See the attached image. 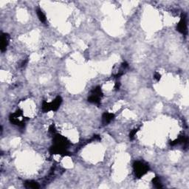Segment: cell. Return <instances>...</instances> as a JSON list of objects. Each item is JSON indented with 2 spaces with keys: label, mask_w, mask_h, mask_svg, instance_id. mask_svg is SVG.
<instances>
[{
  "label": "cell",
  "mask_w": 189,
  "mask_h": 189,
  "mask_svg": "<svg viewBox=\"0 0 189 189\" xmlns=\"http://www.w3.org/2000/svg\"><path fill=\"white\" fill-rule=\"evenodd\" d=\"M134 169H135V175L140 178L142 176H143L144 174L146 173L148 171V166L146 164H144L143 163L140 162V161H138L135 163L134 165Z\"/></svg>",
  "instance_id": "6da1fadb"
},
{
  "label": "cell",
  "mask_w": 189,
  "mask_h": 189,
  "mask_svg": "<svg viewBox=\"0 0 189 189\" xmlns=\"http://www.w3.org/2000/svg\"><path fill=\"white\" fill-rule=\"evenodd\" d=\"M101 89L99 87H97L92 91V93L89 98V101L92 103H97L99 102V100H100V98H101Z\"/></svg>",
  "instance_id": "7a4b0ae2"
},
{
  "label": "cell",
  "mask_w": 189,
  "mask_h": 189,
  "mask_svg": "<svg viewBox=\"0 0 189 189\" xmlns=\"http://www.w3.org/2000/svg\"><path fill=\"white\" fill-rule=\"evenodd\" d=\"M177 29L182 33H186L187 32V24H186V18L182 17L181 18L180 22H179L178 26H177Z\"/></svg>",
  "instance_id": "3957f363"
},
{
  "label": "cell",
  "mask_w": 189,
  "mask_h": 189,
  "mask_svg": "<svg viewBox=\"0 0 189 189\" xmlns=\"http://www.w3.org/2000/svg\"><path fill=\"white\" fill-rule=\"evenodd\" d=\"M7 44H8V36L6 33H4L1 37V50L2 52L6 49Z\"/></svg>",
  "instance_id": "277c9868"
},
{
  "label": "cell",
  "mask_w": 189,
  "mask_h": 189,
  "mask_svg": "<svg viewBox=\"0 0 189 189\" xmlns=\"http://www.w3.org/2000/svg\"><path fill=\"white\" fill-rule=\"evenodd\" d=\"M62 98H61V97L58 96V97L53 101V103L49 104V107H50V109H52V110H56V109L59 107V106L60 104H61V103H62Z\"/></svg>",
  "instance_id": "5b68a950"
},
{
  "label": "cell",
  "mask_w": 189,
  "mask_h": 189,
  "mask_svg": "<svg viewBox=\"0 0 189 189\" xmlns=\"http://www.w3.org/2000/svg\"><path fill=\"white\" fill-rule=\"evenodd\" d=\"M113 118H114V114H112V113H104L102 117L103 123H104V124H107V123H110L111 121H112Z\"/></svg>",
  "instance_id": "8992f818"
},
{
  "label": "cell",
  "mask_w": 189,
  "mask_h": 189,
  "mask_svg": "<svg viewBox=\"0 0 189 189\" xmlns=\"http://www.w3.org/2000/svg\"><path fill=\"white\" fill-rule=\"evenodd\" d=\"M26 187L28 188H39V186L38 185L37 182H34V181H27L25 183Z\"/></svg>",
  "instance_id": "52a82bcc"
},
{
  "label": "cell",
  "mask_w": 189,
  "mask_h": 189,
  "mask_svg": "<svg viewBox=\"0 0 189 189\" xmlns=\"http://www.w3.org/2000/svg\"><path fill=\"white\" fill-rule=\"evenodd\" d=\"M37 15H38V17L39 18L40 21H41V22H46L47 19H46V16H45V15H44V13L41 11L40 9H38L37 10Z\"/></svg>",
  "instance_id": "ba28073f"
},
{
  "label": "cell",
  "mask_w": 189,
  "mask_h": 189,
  "mask_svg": "<svg viewBox=\"0 0 189 189\" xmlns=\"http://www.w3.org/2000/svg\"><path fill=\"white\" fill-rule=\"evenodd\" d=\"M153 184L154 185L155 187L156 188H161L162 186H161V183H160V180L159 178L157 177H155L154 179L153 180Z\"/></svg>",
  "instance_id": "9c48e42d"
},
{
  "label": "cell",
  "mask_w": 189,
  "mask_h": 189,
  "mask_svg": "<svg viewBox=\"0 0 189 189\" xmlns=\"http://www.w3.org/2000/svg\"><path fill=\"white\" fill-rule=\"evenodd\" d=\"M155 79H157V80H159V79H160V75H159L158 73H156V75H155Z\"/></svg>",
  "instance_id": "30bf717a"
}]
</instances>
